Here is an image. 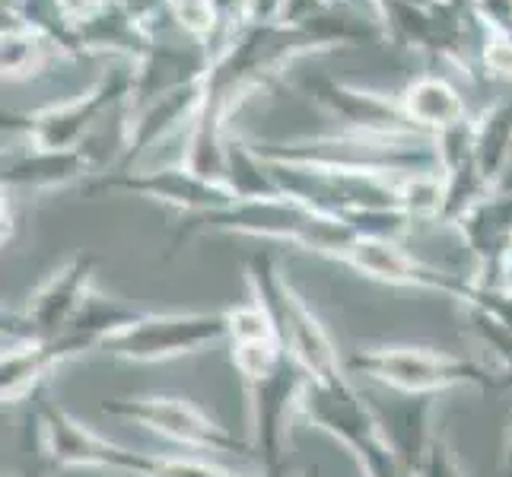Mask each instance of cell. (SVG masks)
<instances>
[{
	"mask_svg": "<svg viewBox=\"0 0 512 477\" xmlns=\"http://www.w3.org/2000/svg\"><path fill=\"white\" fill-rule=\"evenodd\" d=\"M207 233H229V236H252V239H274L287 242L293 249H303L312 255H325L338 261L353 242L357 233L334 214L312 207L306 201H296L290 194H277V198H245L233 207L217 210V214L201 217H182L175 229L169 255L182 252V245L194 236Z\"/></svg>",
	"mask_w": 512,
	"mask_h": 477,
	"instance_id": "cell-1",
	"label": "cell"
},
{
	"mask_svg": "<svg viewBox=\"0 0 512 477\" xmlns=\"http://www.w3.org/2000/svg\"><path fill=\"white\" fill-rule=\"evenodd\" d=\"M350 376H363L408 398H433L449 388H478L497 392L509 388L512 379L503 369H490L478 360L455 357L433 347H360L344 357Z\"/></svg>",
	"mask_w": 512,
	"mask_h": 477,
	"instance_id": "cell-2",
	"label": "cell"
},
{
	"mask_svg": "<svg viewBox=\"0 0 512 477\" xmlns=\"http://www.w3.org/2000/svg\"><path fill=\"white\" fill-rule=\"evenodd\" d=\"M296 411L312 427H319L338 443H344L366 477H411L392 446V436L382 430L376 411L353 388L350 373L338 379H306Z\"/></svg>",
	"mask_w": 512,
	"mask_h": 477,
	"instance_id": "cell-3",
	"label": "cell"
},
{
	"mask_svg": "<svg viewBox=\"0 0 512 477\" xmlns=\"http://www.w3.org/2000/svg\"><path fill=\"white\" fill-rule=\"evenodd\" d=\"M245 277H249L252 299L271 315L280 344H284L296 366L306 373V379H338L347 373V366L338 357V350H334L328 331L303 303V296L287 284L277 261L268 252H258L249 258Z\"/></svg>",
	"mask_w": 512,
	"mask_h": 477,
	"instance_id": "cell-4",
	"label": "cell"
},
{
	"mask_svg": "<svg viewBox=\"0 0 512 477\" xmlns=\"http://www.w3.org/2000/svg\"><path fill=\"white\" fill-rule=\"evenodd\" d=\"M137 90V67L112 70L105 74L90 93H83L77 99H70L64 105L32 115H4V128L23 131L32 147L45 150H74L86 147V137L102 121V115H109V109L128 105Z\"/></svg>",
	"mask_w": 512,
	"mask_h": 477,
	"instance_id": "cell-5",
	"label": "cell"
},
{
	"mask_svg": "<svg viewBox=\"0 0 512 477\" xmlns=\"http://www.w3.org/2000/svg\"><path fill=\"white\" fill-rule=\"evenodd\" d=\"M102 414L137 423L163 439H172L185 449L223 452V455H249L252 439L236 436L220 420L204 414L198 404L172 395H137V398H109L102 401Z\"/></svg>",
	"mask_w": 512,
	"mask_h": 477,
	"instance_id": "cell-6",
	"label": "cell"
},
{
	"mask_svg": "<svg viewBox=\"0 0 512 477\" xmlns=\"http://www.w3.org/2000/svg\"><path fill=\"white\" fill-rule=\"evenodd\" d=\"M229 338L226 312H144L105 341V353L128 363H160Z\"/></svg>",
	"mask_w": 512,
	"mask_h": 477,
	"instance_id": "cell-7",
	"label": "cell"
},
{
	"mask_svg": "<svg viewBox=\"0 0 512 477\" xmlns=\"http://www.w3.org/2000/svg\"><path fill=\"white\" fill-rule=\"evenodd\" d=\"M102 191H125L134 198L160 201L166 207H175L182 217H201V214H217V210L233 207L239 198L226 182L204 179L194 169L169 166V169H153V172H105L96 182L86 185V194H102Z\"/></svg>",
	"mask_w": 512,
	"mask_h": 477,
	"instance_id": "cell-8",
	"label": "cell"
},
{
	"mask_svg": "<svg viewBox=\"0 0 512 477\" xmlns=\"http://www.w3.org/2000/svg\"><path fill=\"white\" fill-rule=\"evenodd\" d=\"M96 268L93 255H74L61 271L51 274L32 293L29 303L4 318V344L23 341H51L70 325L83 299L90 296V277Z\"/></svg>",
	"mask_w": 512,
	"mask_h": 477,
	"instance_id": "cell-9",
	"label": "cell"
},
{
	"mask_svg": "<svg viewBox=\"0 0 512 477\" xmlns=\"http://www.w3.org/2000/svg\"><path fill=\"white\" fill-rule=\"evenodd\" d=\"M29 423H35V436H39L42 468H109L125 474L128 449L83 427L55 401H35Z\"/></svg>",
	"mask_w": 512,
	"mask_h": 477,
	"instance_id": "cell-10",
	"label": "cell"
},
{
	"mask_svg": "<svg viewBox=\"0 0 512 477\" xmlns=\"http://www.w3.org/2000/svg\"><path fill=\"white\" fill-rule=\"evenodd\" d=\"M201 99H204V74L172 83L166 90L153 93L150 99L128 105L125 144H121L112 172H128L140 156L160 144V140H166L172 131H179L182 125L191 128L194 115L201 109Z\"/></svg>",
	"mask_w": 512,
	"mask_h": 477,
	"instance_id": "cell-11",
	"label": "cell"
},
{
	"mask_svg": "<svg viewBox=\"0 0 512 477\" xmlns=\"http://www.w3.org/2000/svg\"><path fill=\"white\" fill-rule=\"evenodd\" d=\"M303 90L322 105L325 112L341 118L347 131L369 134V137H430L423 134L404 112L401 96H382L357 90V86L338 83L325 74H312L303 80Z\"/></svg>",
	"mask_w": 512,
	"mask_h": 477,
	"instance_id": "cell-12",
	"label": "cell"
},
{
	"mask_svg": "<svg viewBox=\"0 0 512 477\" xmlns=\"http://www.w3.org/2000/svg\"><path fill=\"white\" fill-rule=\"evenodd\" d=\"M338 261L347 264V268H353V271L379 280V284L420 287V290L446 293V296L458 299V303H465V296L471 290L468 277H458V274H449L443 268H433V264L414 258L401 242H388V239L357 236V242H353Z\"/></svg>",
	"mask_w": 512,
	"mask_h": 477,
	"instance_id": "cell-13",
	"label": "cell"
},
{
	"mask_svg": "<svg viewBox=\"0 0 512 477\" xmlns=\"http://www.w3.org/2000/svg\"><path fill=\"white\" fill-rule=\"evenodd\" d=\"M465 245L478 261L471 280L484 287H506L512 255V191H493L455 223Z\"/></svg>",
	"mask_w": 512,
	"mask_h": 477,
	"instance_id": "cell-14",
	"label": "cell"
},
{
	"mask_svg": "<svg viewBox=\"0 0 512 477\" xmlns=\"http://www.w3.org/2000/svg\"><path fill=\"white\" fill-rule=\"evenodd\" d=\"M93 166L96 163L86 147H74V150L32 147L20 156H10L4 163V188H32V191L64 188L83 179V175H90Z\"/></svg>",
	"mask_w": 512,
	"mask_h": 477,
	"instance_id": "cell-15",
	"label": "cell"
},
{
	"mask_svg": "<svg viewBox=\"0 0 512 477\" xmlns=\"http://www.w3.org/2000/svg\"><path fill=\"white\" fill-rule=\"evenodd\" d=\"M401 102H404V112H408V118L430 137L468 121L465 99L458 96V90L449 80L436 77V74L414 80L408 90L401 93Z\"/></svg>",
	"mask_w": 512,
	"mask_h": 477,
	"instance_id": "cell-16",
	"label": "cell"
},
{
	"mask_svg": "<svg viewBox=\"0 0 512 477\" xmlns=\"http://www.w3.org/2000/svg\"><path fill=\"white\" fill-rule=\"evenodd\" d=\"M55 366L58 360L45 341L4 344V360H0V392H4V401L16 404L26 395H35L42 379Z\"/></svg>",
	"mask_w": 512,
	"mask_h": 477,
	"instance_id": "cell-17",
	"label": "cell"
},
{
	"mask_svg": "<svg viewBox=\"0 0 512 477\" xmlns=\"http://www.w3.org/2000/svg\"><path fill=\"white\" fill-rule=\"evenodd\" d=\"M474 150H478V163L487 182L500 188V179L512 159V96L500 99L474 121Z\"/></svg>",
	"mask_w": 512,
	"mask_h": 477,
	"instance_id": "cell-18",
	"label": "cell"
},
{
	"mask_svg": "<svg viewBox=\"0 0 512 477\" xmlns=\"http://www.w3.org/2000/svg\"><path fill=\"white\" fill-rule=\"evenodd\" d=\"M125 474L131 477H245L239 471L220 468L214 462L185 455H150V452H128Z\"/></svg>",
	"mask_w": 512,
	"mask_h": 477,
	"instance_id": "cell-19",
	"label": "cell"
},
{
	"mask_svg": "<svg viewBox=\"0 0 512 477\" xmlns=\"http://www.w3.org/2000/svg\"><path fill=\"white\" fill-rule=\"evenodd\" d=\"M465 309H468L474 334H478V338L493 350V357L500 360V369L512 379V331L503 328L500 322H493V318L481 309H474V306H465Z\"/></svg>",
	"mask_w": 512,
	"mask_h": 477,
	"instance_id": "cell-20",
	"label": "cell"
},
{
	"mask_svg": "<svg viewBox=\"0 0 512 477\" xmlns=\"http://www.w3.org/2000/svg\"><path fill=\"white\" fill-rule=\"evenodd\" d=\"M462 306L481 309L493 318V322H500L503 328L512 331V287H484V284H474L471 280V290Z\"/></svg>",
	"mask_w": 512,
	"mask_h": 477,
	"instance_id": "cell-21",
	"label": "cell"
},
{
	"mask_svg": "<svg viewBox=\"0 0 512 477\" xmlns=\"http://www.w3.org/2000/svg\"><path fill=\"white\" fill-rule=\"evenodd\" d=\"M417 477H465V471L458 468V462H455V452H452L446 436H433L427 462H423Z\"/></svg>",
	"mask_w": 512,
	"mask_h": 477,
	"instance_id": "cell-22",
	"label": "cell"
},
{
	"mask_svg": "<svg viewBox=\"0 0 512 477\" xmlns=\"http://www.w3.org/2000/svg\"><path fill=\"white\" fill-rule=\"evenodd\" d=\"M497 191H512V159H509V166L503 172V179H500V188Z\"/></svg>",
	"mask_w": 512,
	"mask_h": 477,
	"instance_id": "cell-23",
	"label": "cell"
},
{
	"mask_svg": "<svg viewBox=\"0 0 512 477\" xmlns=\"http://www.w3.org/2000/svg\"><path fill=\"white\" fill-rule=\"evenodd\" d=\"M42 471H45L42 465H35L32 471H23V474H16V477H42Z\"/></svg>",
	"mask_w": 512,
	"mask_h": 477,
	"instance_id": "cell-24",
	"label": "cell"
},
{
	"mask_svg": "<svg viewBox=\"0 0 512 477\" xmlns=\"http://www.w3.org/2000/svg\"><path fill=\"white\" fill-rule=\"evenodd\" d=\"M506 458H509V468H512V439H509V449H506Z\"/></svg>",
	"mask_w": 512,
	"mask_h": 477,
	"instance_id": "cell-25",
	"label": "cell"
},
{
	"mask_svg": "<svg viewBox=\"0 0 512 477\" xmlns=\"http://www.w3.org/2000/svg\"><path fill=\"white\" fill-rule=\"evenodd\" d=\"M303 477H319V471H309V474H303Z\"/></svg>",
	"mask_w": 512,
	"mask_h": 477,
	"instance_id": "cell-26",
	"label": "cell"
}]
</instances>
